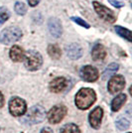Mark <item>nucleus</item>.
<instances>
[{"label": "nucleus", "instance_id": "f257e3e1", "mask_svg": "<svg viewBox=\"0 0 132 133\" xmlns=\"http://www.w3.org/2000/svg\"><path fill=\"white\" fill-rule=\"evenodd\" d=\"M95 100H96V94L94 89L89 88H83L80 89L78 92L76 94L75 103L77 108L85 110L94 104Z\"/></svg>", "mask_w": 132, "mask_h": 133}, {"label": "nucleus", "instance_id": "f03ea898", "mask_svg": "<svg viewBox=\"0 0 132 133\" xmlns=\"http://www.w3.org/2000/svg\"><path fill=\"white\" fill-rule=\"evenodd\" d=\"M45 117H46V110L44 109V107H42L41 105H34L22 118V122L29 125L38 124L44 121Z\"/></svg>", "mask_w": 132, "mask_h": 133}, {"label": "nucleus", "instance_id": "7ed1b4c3", "mask_svg": "<svg viewBox=\"0 0 132 133\" xmlns=\"http://www.w3.org/2000/svg\"><path fill=\"white\" fill-rule=\"evenodd\" d=\"M22 31L18 27L11 26L5 28L0 33V43L4 45H10L15 43L22 38Z\"/></svg>", "mask_w": 132, "mask_h": 133}, {"label": "nucleus", "instance_id": "20e7f679", "mask_svg": "<svg viewBox=\"0 0 132 133\" xmlns=\"http://www.w3.org/2000/svg\"><path fill=\"white\" fill-rule=\"evenodd\" d=\"M24 61H25V66L27 68V70L32 72L39 70L43 65V58L37 51H28L25 54Z\"/></svg>", "mask_w": 132, "mask_h": 133}, {"label": "nucleus", "instance_id": "39448f33", "mask_svg": "<svg viewBox=\"0 0 132 133\" xmlns=\"http://www.w3.org/2000/svg\"><path fill=\"white\" fill-rule=\"evenodd\" d=\"M9 111L13 116H23L27 111L26 101L18 96L12 97L9 101Z\"/></svg>", "mask_w": 132, "mask_h": 133}, {"label": "nucleus", "instance_id": "423d86ee", "mask_svg": "<svg viewBox=\"0 0 132 133\" xmlns=\"http://www.w3.org/2000/svg\"><path fill=\"white\" fill-rule=\"evenodd\" d=\"M67 111H68L67 106L64 104H58V105L53 106L48 113V120L51 123L57 124L64 119V117L67 114Z\"/></svg>", "mask_w": 132, "mask_h": 133}, {"label": "nucleus", "instance_id": "0eeeda50", "mask_svg": "<svg viewBox=\"0 0 132 133\" xmlns=\"http://www.w3.org/2000/svg\"><path fill=\"white\" fill-rule=\"evenodd\" d=\"M93 5L94 7V10L97 13L100 18H102L104 21L108 23H114L116 21V17L114 15V13L111 11L110 9H108L107 7H105L104 5L100 4L98 2L94 1L93 2Z\"/></svg>", "mask_w": 132, "mask_h": 133}, {"label": "nucleus", "instance_id": "6e6552de", "mask_svg": "<svg viewBox=\"0 0 132 133\" xmlns=\"http://www.w3.org/2000/svg\"><path fill=\"white\" fill-rule=\"evenodd\" d=\"M125 87V78L121 75H114L108 82L107 89L110 94H114L116 92H119Z\"/></svg>", "mask_w": 132, "mask_h": 133}, {"label": "nucleus", "instance_id": "1a4fd4ad", "mask_svg": "<svg viewBox=\"0 0 132 133\" xmlns=\"http://www.w3.org/2000/svg\"><path fill=\"white\" fill-rule=\"evenodd\" d=\"M80 76L84 82H88V83H94L99 78L98 71L94 66H89V65L82 68L80 72Z\"/></svg>", "mask_w": 132, "mask_h": 133}, {"label": "nucleus", "instance_id": "9d476101", "mask_svg": "<svg viewBox=\"0 0 132 133\" xmlns=\"http://www.w3.org/2000/svg\"><path fill=\"white\" fill-rule=\"evenodd\" d=\"M102 116H103V109L100 106H96L94 110L89 113V116H88L90 126L94 129H98L101 125Z\"/></svg>", "mask_w": 132, "mask_h": 133}, {"label": "nucleus", "instance_id": "9b49d317", "mask_svg": "<svg viewBox=\"0 0 132 133\" xmlns=\"http://www.w3.org/2000/svg\"><path fill=\"white\" fill-rule=\"evenodd\" d=\"M68 81L67 78H63V77H59V78H54L49 84V89L52 92H55V94H59L64 91L65 89L68 88Z\"/></svg>", "mask_w": 132, "mask_h": 133}, {"label": "nucleus", "instance_id": "f8f14e48", "mask_svg": "<svg viewBox=\"0 0 132 133\" xmlns=\"http://www.w3.org/2000/svg\"><path fill=\"white\" fill-rule=\"evenodd\" d=\"M48 28H49L50 34L55 37V38H59L63 33V28H62V23L61 21L56 18V17H52L49 19L48 22Z\"/></svg>", "mask_w": 132, "mask_h": 133}, {"label": "nucleus", "instance_id": "ddd939ff", "mask_svg": "<svg viewBox=\"0 0 132 133\" xmlns=\"http://www.w3.org/2000/svg\"><path fill=\"white\" fill-rule=\"evenodd\" d=\"M67 56L72 60H78L83 56V48L77 43H72L66 48Z\"/></svg>", "mask_w": 132, "mask_h": 133}, {"label": "nucleus", "instance_id": "4468645a", "mask_svg": "<svg viewBox=\"0 0 132 133\" xmlns=\"http://www.w3.org/2000/svg\"><path fill=\"white\" fill-rule=\"evenodd\" d=\"M9 56H10V59H11L13 62H22L24 61V58H25V52L23 50L21 47L19 46H13L11 49H10V52H9Z\"/></svg>", "mask_w": 132, "mask_h": 133}, {"label": "nucleus", "instance_id": "2eb2a0df", "mask_svg": "<svg viewBox=\"0 0 132 133\" xmlns=\"http://www.w3.org/2000/svg\"><path fill=\"white\" fill-rule=\"evenodd\" d=\"M91 57L94 61H101L106 57V51L105 48L101 44L94 45L91 50Z\"/></svg>", "mask_w": 132, "mask_h": 133}, {"label": "nucleus", "instance_id": "dca6fc26", "mask_svg": "<svg viewBox=\"0 0 132 133\" xmlns=\"http://www.w3.org/2000/svg\"><path fill=\"white\" fill-rule=\"evenodd\" d=\"M127 95L125 94H120L116 95L112 100V102H111V110L114 111V112L118 111L122 107V105L125 103Z\"/></svg>", "mask_w": 132, "mask_h": 133}, {"label": "nucleus", "instance_id": "f3484780", "mask_svg": "<svg viewBox=\"0 0 132 133\" xmlns=\"http://www.w3.org/2000/svg\"><path fill=\"white\" fill-rule=\"evenodd\" d=\"M119 69L118 64L116 63H111L110 65L106 66V69L104 70V72L102 74V79H107L108 78H110L111 76H113Z\"/></svg>", "mask_w": 132, "mask_h": 133}, {"label": "nucleus", "instance_id": "a211bd4d", "mask_svg": "<svg viewBox=\"0 0 132 133\" xmlns=\"http://www.w3.org/2000/svg\"><path fill=\"white\" fill-rule=\"evenodd\" d=\"M114 30H115V32L118 34L120 37L126 39L128 42H131L132 41L131 31H130V30H128L126 28L121 27V26H114Z\"/></svg>", "mask_w": 132, "mask_h": 133}, {"label": "nucleus", "instance_id": "6ab92c4d", "mask_svg": "<svg viewBox=\"0 0 132 133\" xmlns=\"http://www.w3.org/2000/svg\"><path fill=\"white\" fill-rule=\"evenodd\" d=\"M60 133H81L80 127L75 123H68L65 124L60 129Z\"/></svg>", "mask_w": 132, "mask_h": 133}, {"label": "nucleus", "instance_id": "aec40b11", "mask_svg": "<svg viewBox=\"0 0 132 133\" xmlns=\"http://www.w3.org/2000/svg\"><path fill=\"white\" fill-rule=\"evenodd\" d=\"M48 54L51 58L55 59V60H58L60 59L61 56H62V51L59 48V46L57 45H49L48 47Z\"/></svg>", "mask_w": 132, "mask_h": 133}, {"label": "nucleus", "instance_id": "412c9836", "mask_svg": "<svg viewBox=\"0 0 132 133\" xmlns=\"http://www.w3.org/2000/svg\"><path fill=\"white\" fill-rule=\"evenodd\" d=\"M116 124V127L118 128L119 130H126L129 128V125H130V122L128 119L122 117V118H119L117 121L115 122Z\"/></svg>", "mask_w": 132, "mask_h": 133}, {"label": "nucleus", "instance_id": "4be33fe9", "mask_svg": "<svg viewBox=\"0 0 132 133\" xmlns=\"http://www.w3.org/2000/svg\"><path fill=\"white\" fill-rule=\"evenodd\" d=\"M10 18V12L5 7H0V24L5 23Z\"/></svg>", "mask_w": 132, "mask_h": 133}, {"label": "nucleus", "instance_id": "5701e85b", "mask_svg": "<svg viewBox=\"0 0 132 133\" xmlns=\"http://www.w3.org/2000/svg\"><path fill=\"white\" fill-rule=\"evenodd\" d=\"M15 12H16L18 15H25V13H26V11H27V8H26V6H25V4L23 3V2H16L15 3Z\"/></svg>", "mask_w": 132, "mask_h": 133}, {"label": "nucleus", "instance_id": "b1692460", "mask_svg": "<svg viewBox=\"0 0 132 133\" xmlns=\"http://www.w3.org/2000/svg\"><path fill=\"white\" fill-rule=\"evenodd\" d=\"M71 19H72L74 22H76L77 24H78L80 26H82V27H84V28H87V29L89 28V24H88L84 20H83V19L80 18V17H72Z\"/></svg>", "mask_w": 132, "mask_h": 133}, {"label": "nucleus", "instance_id": "393cba45", "mask_svg": "<svg viewBox=\"0 0 132 133\" xmlns=\"http://www.w3.org/2000/svg\"><path fill=\"white\" fill-rule=\"evenodd\" d=\"M108 2H109L112 6H114L115 8H121V7L124 6V3L118 1V0H108Z\"/></svg>", "mask_w": 132, "mask_h": 133}, {"label": "nucleus", "instance_id": "a878e982", "mask_svg": "<svg viewBox=\"0 0 132 133\" xmlns=\"http://www.w3.org/2000/svg\"><path fill=\"white\" fill-rule=\"evenodd\" d=\"M39 2H40V0H28V3H29V5L32 6V7H35V6H37L39 4Z\"/></svg>", "mask_w": 132, "mask_h": 133}, {"label": "nucleus", "instance_id": "bb28decb", "mask_svg": "<svg viewBox=\"0 0 132 133\" xmlns=\"http://www.w3.org/2000/svg\"><path fill=\"white\" fill-rule=\"evenodd\" d=\"M4 103H5V99H4V96H3L2 92L0 91V108L4 106Z\"/></svg>", "mask_w": 132, "mask_h": 133}, {"label": "nucleus", "instance_id": "cd10ccee", "mask_svg": "<svg viewBox=\"0 0 132 133\" xmlns=\"http://www.w3.org/2000/svg\"><path fill=\"white\" fill-rule=\"evenodd\" d=\"M41 133H54V132H53V130L50 127H44L41 130Z\"/></svg>", "mask_w": 132, "mask_h": 133}, {"label": "nucleus", "instance_id": "c85d7f7f", "mask_svg": "<svg viewBox=\"0 0 132 133\" xmlns=\"http://www.w3.org/2000/svg\"><path fill=\"white\" fill-rule=\"evenodd\" d=\"M128 133H131V132H128Z\"/></svg>", "mask_w": 132, "mask_h": 133}]
</instances>
